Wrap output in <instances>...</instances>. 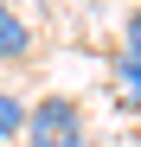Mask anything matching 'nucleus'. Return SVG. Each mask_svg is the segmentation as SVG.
I'll use <instances>...</instances> for the list:
<instances>
[{"mask_svg": "<svg viewBox=\"0 0 141 147\" xmlns=\"http://www.w3.org/2000/svg\"><path fill=\"white\" fill-rule=\"evenodd\" d=\"M26 147H77L83 141V109L70 102V96H39L26 102Z\"/></svg>", "mask_w": 141, "mask_h": 147, "instance_id": "1", "label": "nucleus"}, {"mask_svg": "<svg viewBox=\"0 0 141 147\" xmlns=\"http://www.w3.org/2000/svg\"><path fill=\"white\" fill-rule=\"evenodd\" d=\"M32 51V26H26V13L13 7V0H0V64H19Z\"/></svg>", "mask_w": 141, "mask_h": 147, "instance_id": "2", "label": "nucleus"}, {"mask_svg": "<svg viewBox=\"0 0 141 147\" xmlns=\"http://www.w3.org/2000/svg\"><path fill=\"white\" fill-rule=\"evenodd\" d=\"M109 96H115V109L141 115V58H115V70H109Z\"/></svg>", "mask_w": 141, "mask_h": 147, "instance_id": "3", "label": "nucleus"}, {"mask_svg": "<svg viewBox=\"0 0 141 147\" xmlns=\"http://www.w3.org/2000/svg\"><path fill=\"white\" fill-rule=\"evenodd\" d=\"M19 128H26V102H19L13 90H0V147H13Z\"/></svg>", "mask_w": 141, "mask_h": 147, "instance_id": "4", "label": "nucleus"}, {"mask_svg": "<svg viewBox=\"0 0 141 147\" xmlns=\"http://www.w3.org/2000/svg\"><path fill=\"white\" fill-rule=\"evenodd\" d=\"M122 58H141V7L128 13V26H122Z\"/></svg>", "mask_w": 141, "mask_h": 147, "instance_id": "5", "label": "nucleus"}, {"mask_svg": "<svg viewBox=\"0 0 141 147\" xmlns=\"http://www.w3.org/2000/svg\"><path fill=\"white\" fill-rule=\"evenodd\" d=\"M77 147H90V141H77Z\"/></svg>", "mask_w": 141, "mask_h": 147, "instance_id": "6", "label": "nucleus"}]
</instances>
